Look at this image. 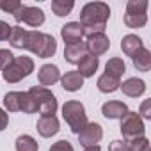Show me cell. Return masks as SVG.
<instances>
[{
	"mask_svg": "<svg viewBox=\"0 0 151 151\" xmlns=\"http://www.w3.org/2000/svg\"><path fill=\"white\" fill-rule=\"evenodd\" d=\"M110 18V7L105 2H89L82 7L80 11V25L84 36H93V34H101L105 32L107 22Z\"/></svg>",
	"mask_w": 151,
	"mask_h": 151,
	"instance_id": "1",
	"label": "cell"
},
{
	"mask_svg": "<svg viewBox=\"0 0 151 151\" xmlns=\"http://www.w3.org/2000/svg\"><path fill=\"white\" fill-rule=\"evenodd\" d=\"M25 50L37 55V59H48L53 57L57 52V41L53 36L39 32V30H29L27 32V45Z\"/></svg>",
	"mask_w": 151,
	"mask_h": 151,
	"instance_id": "2",
	"label": "cell"
},
{
	"mask_svg": "<svg viewBox=\"0 0 151 151\" xmlns=\"http://www.w3.org/2000/svg\"><path fill=\"white\" fill-rule=\"evenodd\" d=\"M62 117L68 123L69 130L73 133H77V135L89 123L87 121V114H86V107L80 101H77V100H69V101H66L62 105Z\"/></svg>",
	"mask_w": 151,
	"mask_h": 151,
	"instance_id": "3",
	"label": "cell"
},
{
	"mask_svg": "<svg viewBox=\"0 0 151 151\" xmlns=\"http://www.w3.org/2000/svg\"><path fill=\"white\" fill-rule=\"evenodd\" d=\"M32 71H34V60L27 55H20V57H14L13 62L2 71V77L9 84H18L20 80L32 75Z\"/></svg>",
	"mask_w": 151,
	"mask_h": 151,
	"instance_id": "4",
	"label": "cell"
},
{
	"mask_svg": "<svg viewBox=\"0 0 151 151\" xmlns=\"http://www.w3.org/2000/svg\"><path fill=\"white\" fill-rule=\"evenodd\" d=\"M147 0H128L124 25L130 29H142L147 23Z\"/></svg>",
	"mask_w": 151,
	"mask_h": 151,
	"instance_id": "5",
	"label": "cell"
},
{
	"mask_svg": "<svg viewBox=\"0 0 151 151\" xmlns=\"http://www.w3.org/2000/svg\"><path fill=\"white\" fill-rule=\"evenodd\" d=\"M29 93L34 96V100L37 103V112L41 116H55V112L59 109V103H57L55 94L50 89L41 87V86H34V87L29 89Z\"/></svg>",
	"mask_w": 151,
	"mask_h": 151,
	"instance_id": "6",
	"label": "cell"
},
{
	"mask_svg": "<svg viewBox=\"0 0 151 151\" xmlns=\"http://www.w3.org/2000/svg\"><path fill=\"white\" fill-rule=\"evenodd\" d=\"M124 140H130V139H135V137H142L144 132H146V126H144V121L140 119V116L137 112H126V116L121 119V126H119Z\"/></svg>",
	"mask_w": 151,
	"mask_h": 151,
	"instance_id": "7",
	"label": "cell"
},
{
	"mask_svg": "<svg viewBox=\"0 0 151 151\" xmlns=\"http://www.w3.org/2000/svg\"><path fill=\"white\" fill-rule=\"evenodd\" d=\"M13 18L18 22V23H27L29 27H32V29H37V27H41L43 23H45V13H43V9H39V7H34V6H22L14 14H13Z\"/></svg>",
	"mask_w": 151,
	"mask_h": 151,
	"instance_id": "8",
	"label": "cell"
},
{
	"mask_svg": "<svg viewBox=\"0 0 151 151\" xmlns=\"http://www.w3.org/2000/svg\"><path fill=\"white\" fill-rule=\"evenodd\" d=\"M84 45H86V50H87L89 55L100 59V55H103V53L109 52V48H110V39H109V36H107L105 32H101V34H93V36H89Z\"/></svg>",
	"mask_w": 151,
	"mask_h": 151,
	"instance_id": "9",
	"label": "cell"
},
{
	"mask_svg": "<svg viewBox=\"0 0 151 151\" xmlns=\"http://www.w3.org/2000/svg\"><path fill=\"white\" fill-rule=\"evenodd\" d=\"M103 139V128L100 123H87L84 126V130L78 133V142L84 147H91V146H98V142Z\"/></svg>",
	"mask_w": 151,
	"mask_h": 151,
	"instance_id": "10",
	"label": "cell"
},
{
	"mask_svg": "<svg viewBox=\"0 0 151 151\" xmlns=\"http://www.w3.org/2000/svg\"><path fill=\"white\" fill-rule=\"evenodd\" d=\"M37 80H39V86L41 87H50L53 84H57L60 80V71L55 64H43L39 69H37Z\"/></svg>",
	"mask_w": 151,
	"mask_h": 151,
	"instance_id": "11",
	"label": "cell"
},
{
	"mask_svg": "<svg viewBox=\"0 0 151 151\" xmlns=\"http://www.w3.org/2000/svg\"><path fill=\"white\" fill-rule=\"evenodd\" d=\"M60 37L66 45H73V43H80L84 37L82 32V25L78 22H68L66 25L60 27Z\"/></svg>",
	"mask_w": 151,
	"mask_h": 151,
	"instance_id": "12",
	"label": "cell"
},
{
	"mask_svg": "<svg viewBox=\"0 0 151 151\" xmlns=\"http://www.w3.org/2000/svg\"><path fill=\"white\" fill-rule=\"evenodd\" d=\"M36 128H37V133L41 137L48 139V137H53V135L59 133L60 124H59V119L55 116H41L37 124H36Z\"/></svg>",
	"mask_w": 151,
	"mask_h": 151,
	"instance_id": "13",
	"label": "cell"
},
{
	"mask_svg": "<svg viewBox=\"0 0 151 151\" xmlns=\"http://www.w3.org/2000/svg\"><path fill=\"white\" fill-rule=\"evenodd\" d=\"M128 112V107L124 101H117V100H110L107 103H103L101 107V114L107 119H123Z\"/></svg>",
	"mask_w": 151,
	"mask_h": 151,
	"instance_id": "14",
	"label": "cell"
},
{
	"mask_svg": "<svg viewBox=\"0 0 151 151\" xmlns=\"http://www.w3.org/2000/svg\"><path fill=\"white\" fill-rule=\"evenodd\" d=\"M119 89L123 91V94H126V96H130V98H139V96H142V94L146 93V82H144L142 78L132 77V78L124 80V82L119 86Z\"/></svg>",
	"mask_w": 151,
	"mask_h": 151,
	"instance_id": "15",
	"label": "cell"
},
{
	"mask_svg": "<svg viewBox=\"0 0 151 151\" xmlns=\"http://www.w3.org/2000/svg\"><path fill=\"white\" fill-rule=\"evenodd\" d=\"M62 89L68 93H77L84 87V78L80 77L78 71H68L66 75H60Z\"/></svg>",
	"mask_w": 151,
	"mask_h": 151,
	"instance_id": "16",
	"label": "cell"
},
{
	"mask_svg": "<svg viewBox=\"0 0 151 151\" xmlns=\"http://www.w3.org/2000/svg\"><path fill=\"white\" fill-rule=\"evenodd\" d=\"M87 55V50H86V45L80 41V43H73V45H66L64 48V59L69 62V64H77Z\"/></svg>",
	"mask_w": 151,
	"mask_h": 151,
	"instance_id": "17",
	"label": "cell"
},
{
	"mask_svg": "<svg viewBox=\"0 0 151 151\" xmlns=\"http://www.w3.org/2000/svg\"><path fill=\"white\" fill-rule=\"evenodd\" d=\"M144 48V43H142V39L137 36V34H126L123 39H121V50H123V53L124 55H128V57H133L139 50H142Z\"/></svg>",
	"mask_w": 151,
	"mask_h": 151,
	"instance_id": "18",
	"label": "cell"
},
{
	"mask_svg": "<svg viewBox=\"0 0 151 151\" xmlns=\"http://www.w3.org/2000/svg\"><path fill=\"white\" fill-rule=\"evenodd\" d=\"M98 66H100V59L98 57H93V55H86L80 62H78V73L82 78H91L94 77V73L98 71Z\"/></svg>",
	"mask_w": 151,
	"mask_h": 151,
	"instance_id": "19",
	"label": "cell"
},
{
	"mask_svg": "<svg viewBox=\"0 0 151 151\" xmlns=\"http://www.w3.org/2000/svg\"><path fill=\"white\" fill-rule=\"evenodd\" d=\"M124 71H126V64H124V60L121 57H112L105 64V75H109V77H114V78L121 80Z\"/></svg>",
	"mask_w": 151,
	"mask_h": 151,
	"instance_id": "20",
	"label": "cell"
},
{
	"mask_svg": "<svg viewBox=\"0 0 151 151\" xmlns=\"http://www.w3.org/2000/svg\"><path fill=\"white\" fill-rule=\"evenodd\" d=\"M132 60H133V66L137 68V71H149L151 69V52L144 46L142 50H139L133 57H132Z\"/></svg>",
	"mask_w": 151,
	"mask_h": 151,
	"instance_id": "21",
	"label": "cell"
},
{
	"mask_svg": "<svg viewBox=\"0 0 151 151\" xmlns=\"http://www.w3.org/2000/svg\"><path fill=\"white\" fill-rule=\"evenodd\" d=\"M119 86H121V80L119 78H114V77H109V75H101V77L98 78V82H96V87H98V91L100 93H105V94H109V93H116L117 89H119Z\"/></svg>",
	"mask_w": 151,
	"mask_h": 151,
	"instance_id": "22",
	"label": "cell"
},
{
	"mask_svg": "<svg viewBox=\"0 0 151 151\" xmlns=\"http://www.w3.org/2000/svg\"><path fill=\"white\" fill-rule=\"evenodd\" d=\"M27 32L23 27L20 25H14L13 30H11V36H9V43L13 48L16 50H25V45H27Z\"/></svg>",
	"mask_w": 151,
	"mask_h": 151,
	"instance_id": "23",
	"label": "cell"
},
{
	"mask_svg": "<svg viewBox=\"0 0 151 151\" xmlns=\"http://www.w3.org/2000/svg\"><path fill=\"white\" fill-rule=\"evenodd\" d=\"M22 91H11L4 96V110L6 112H20L22 109Z\"/></svg>",
	"mask_w": 151,
	"mask_h": 151,
	"instance_id": "24",
	"label": "cell"
},
{
	"mask_svg": "<svg viewBox=\"0 0 151 151\" xmlns=\"http://www.w3.org/2000/svg\"><path fill=\"white\" fill-rule=\"evenodd\" d=\"M14 147H16V151H39L37 140L32 135H27V133H23L16 139Z\"/></svg>",
	"mask_w": 151,
	"mask_h": 151,
	"instance_id": "25",
	"label": "cell"
},
{
	"mask_svg": "<svg viewBox=\"0 0 151 151\" xmlns=\"http://www.w3.org/2000/svg\"><path fill=\"white\" fill-rule=\"evenodd\" d=\"M75 7V2L73 0H52V11L55 16L62 18V16H68Z\"/></svg>",
	"mask_w": 151,
	"mask_h": 151,
	"instance_id": "26",
	"label": "cell"
},
{
	"mask_svg": "<svg viewBox=\"0 0 151 151\" xmlns=\"http://www.w3.org/2000/svg\"><path fill=\"white\" fill-rule=\"evenodd\" d=\"M128 149L130 151H149V140L146 135L142 137H135V139H130V140H124Z\"/></svg>",
	"mask_w": 151,
	"mask_h": 151,
	"instance_id": "27",
	"label": "cell"
},
{
	"mask_svg": "<svg viewBox=\"0 0 151 151\" xmlns=\"http://www.w3.org/2000/svg\"><path fill=\"white\" fill-rule=\"evenodd\" d=\"M20 110L25 112V114H36V112H37V103H36L34 96H32L29 91L22 94V109H20Z\"/></svg>",
	"mask_w": 151,
	"mask_h": 151,
	"instance_id": "28",
	"label": "cell"
},
{
	"mask_svg": "<svg viewBox=\"0 0 151 151\" xmlns=\"http://www.w3.org/2000/svg\"><path fill=\"white\" fill-rule=\"evenodd\" d=\"M23 4L20 2V0H0V9H2L4 13H9V14H14Z\"/></svg>",
	"mask_w": 151,
	"mask_h": 151,
	"instance_id": "29",
	"label": "cell"
},
{
	"mask_svg": "<svg viewBox=\"0 0 151 151\" xmlns=\"http://www.w3.org/2000/svg\"><path fill=\"white\" fill-rule=\"evenodd\" d=\"M14 55L11 50H6V48H0V71H4L11 62H13Z\"/></svg>",
	"mask_w": 151,
	"mask_h": 151,
	"instance_id": "30",
	"label": "cell"
},
{
	"mask_svg": "<svg viewBox=\"0 0 151 151\" xmlns=\"http://www.w3.org/2000/svg\"><path fill=\"white\" fill-rule=\"evenodd\" d=\"M139 116H140V119L144 121H149L151 119V100H144L142 103H140V109H139Z\"/></svg>",
	"mask_w": 151,
	"mask_h": 151,
	"instance_id": "31",
	"label": "cell"
},
{
	"mask_svg": "<svg viewBox=\"0 0 151 151\" xmlns=\"http://www.w3.org/2000/svg\"><path fill=\"white\" fill-rule=\"evenodd\" d=\"M11 30L13 27L4 22V20H0V41H9V36H11Z\"/></svg>",
	"mask_w": 151,
	"mask_h": 151,
	"instance_id": "32",
	"label": "cell"
},
{
	"mask_svg": "<svg viewBox=\"0 0 151 151\" xmlns=\"http://www.w3.org/2000/svg\"><path fill=\"white\" fill-rule=\"evenodd\" d=\"M48 151H75V149H73V146L68 140H59V142L52 144Z\"/></svg>",
	"mask_w": 151,
	"mask_h": 151,
	"instance_id": "33",
	"label": "cell"
},
{
	"mask_svg": "<svg viewBox=\"0 0 151 151\" xmlns=\"http://www.w3.org/2000/svg\"><path fill=\"white\" fill-rule=\"evenodd\" d=\"M109 151H130V149L124 140H114V142H110Z\"/></svg>",
	"mask_w": 151,
	"mask_h": 151,
	"instance_id": "34",
	"label": "cell"
},
{
	"mask_svg": "<svg viewBox=\"0 0 151 151\" xmlns=\"http://www.w3.org/2000/svg\"><path fill=\"white\" fill-rule=\"evenodd\" d=\"M7 124H9V114L0 107V132H4L7 128Z\"/></svg>",
	"mask_w": 151,
	"mask_h": 151,
	"instance_id": "35",
	"label": "cell"
},
{
	"mask_svg": "<svg viewBox=\"0 0 151 151\" xmlns=\"http://www.w3.org/2000/svg\"><path fill=\"white\" fill-rule=\"evenodd\" d=\"M84 151H101V147L100 146H91V147H86Z\"/></svg>",
	"mask_w": 151,
	"mask_h": 151,
	"instance_id": "36",
	"label": "cell"
}]
</instances>
